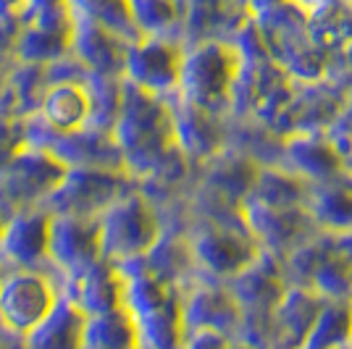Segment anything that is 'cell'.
I'll return each mask as SVG.
<instances>
[{
  "label": "cell",
  "mask_w": 352,
  "mask_h": 349,
  "mask_svg": "<svg viewBox=\"0 0 352 349\" xmlns=\"http://www.w3.org/2000/svg\"><path fill=\"white\" fill-rule=\"evenodd\" d=\"M121 307L132 318L140 349H182L184 347V315L182 289L153 276L140 260L118 262Z\"/></svg>",
  "instance_id": "6da1fadb"
},
{
  "label": "cell",
  "mask_w": 352,
  "mask_h": 349,
  "mask_svg": "<svg viewBox=\"0 0 352 349\" xmlns=\"http://www.w3.org/2000/svg\"><path fill=\"white\" fill-rule=\"evenodd\" d=\"M0 349H24V339L14 336L3 323H0Z\"/></svg>",
  "instance_id": "9a60e30c"
},
{
  "label": "cell",
  "mask_w": 352,
  "mask_h": 349,
  "mask_svg": "<svg viewBox=\"0 0 352 349\" xmlns=\"http://www.w3.org/2000/svg\"><path fill=\"white\" fill-rule=\"evenodd\" d=\"M87 313L60 297L56 310L24 339V349H82Z\"/></svg>",
  "instance_id": "7c38bea8"
},
{
  "label": "cell",
  "mask_w": 352,
  "mask_h": 349,
  "mask_svg": "<svg viewBox=\"0 0 352 349\" xmlns=\"http://www.w3.org/2000/svg\"><path fill=\"white\" fill-rule=\"evenodd\" d=\"M50 221L53 213L45 205L19 210L6 221L0 239V262L6 271H50Z\"/></svg>",
  "instance_id": "52a82bcc"
},
{
  "label": "cell",
  "mask_w": 352,
  "mask_h": 349,
  "mask_svg": "<svg viewBox=\"0 0 352 349\" xmlns=\"http://www.w3.org/2000/svg\"><path fill=\"white\" fill-rule=\"evenodd\" d=\"M129 47H132V45L124 43L116 34L100 30V27H95V24H89V21L74 19L72 56L92 74L124 79Z\"/></svg>",
  "instance_id": "30bf717a"
},
{
  "label": "cell",
  "mask_w": 352,
  "mask_h": 349,
  "mask_svg": "<svg viewBox=\"0 0 352 349\" xmlns=\"http://www.w3.org/2000/svg\"><path fill=\"white\" fill-rule=\"evenodd\" d=\"M100 223V252L103 260L126 262L150 252L161 239V210L142 190H129L98 218Z\"/></svg>",
  "instance_id": "3957f363"
},
{
  "label": "cell",
  "mask_w": 352,
  "mask_h": 349,
  "mask_svg": "<svg viewBox=\"0 0 352 349\" xmlns=\"http://www.w3.org/2000/svg\"><path fill=\"white\" fill-rule=\"evenodd\" d=\"M184 53L187 47L176 37H142L129 47L124 79L150 95L171 98L179 92Z\"/></svg>",
  "instance_id": "8992f818"
},
{
  "label": "cell",
  "mask_w": 352,
  "mask_h": 349,
  "mask_svg": "<svg viewBox=\"0 0 352 349\" xmlns=\"http://www.w3.org/2000/svg\"><path fill=\"white\" fill-rule=\"evenodd\" d=\"M60 300L53 268L50 271H6L0 281V323L19 339L43 323Z\"/></svg>",
  "instance_id": "5b68a950"
},
{
  "label": "cell",
  "mask_w": 352,
  "mask_h": 349,
  "mask_svg": "<svg viewBox=\"0 0 352 349\" xmlns=\"http://www.w3.org/2000/svg\"><path fill=\"white\" fill-rule=\"evenodd\" d=\"M89 74L79 79L50 82L40 102V111L34 116H40L47 126L58 131L89 129V121H92V98H89L87 85Z\"/></svg>",
  "instance_id": "9c48e42d"
},
{
  "label": "cell",
  "mask_w": 352,
  "mask_h": 349,
  "mask_svg": "<svg viewBox=\"0 0 352 349\" xmlns=\"http://www.w3.org/2000/svg\"><path fill=\"white\" fill-rule=\"evenodd\" d=\"M229 349H261V347H255V344H250V341H242V339H234V341L229 344Z\"/></svg>",
  "instance_id": "2e32d148"
},
{
  "label": "cell",
  "mask_w": 352,
  "mask_h": 349,
  "mask_svg": "<svg viewBox=\"0 0 352 349\" xmlns=\"http://www.w3.org/2000/svg\"><path fill=\"white\" fill-rule=\"evenodd\" d=\"M82 349H140V336L124 307L87 315Z\"/></svg>",
  "instance_id": "5bb4252c"
},
{
  "label": "cell",
  "mask_w": 352,
  "mask_h": 349,
  "mask_svg": "<svg viewBox=\"0 0 352 349\" xmlns=\"http://www.w3.org/2000/svg\"><path fill=\"white\" fill-rule=\"evenodd\" d=\"M3 276H6V268H3V262H0V281H3Z\"/></svg>",
  "instance_id": "e0dca14e"
},
{
  "label": "cell",
  "mask_w": 352,
  "mask_h": 349,
  "mask_svg": "<svg viewBox=\"0 0 352 349\" xmlns=\"http://www.w3.org/2000/svg\"><path fill=\"white\" fill-rule=\"evenodd\" d=\"M245 56L232 40H210L187 47L179 79V98L221 116L232 108L234 85L242 71Z\"/></svg>",
  "instance_id": "7a4b0ae2"
},
{
  "label": "cell",
  "mask_w": 352,
  "mask_h": 349,
  "mask_svg": "<svg viewBox=\"0 0 352 349\" xmlns=\"http://www.w3.org/2000/svg\"><path fill=\"white\" fill-rule=\"evenodd\" d=\"M74 19L89 21L100 30L121 37L124 43H140L142 32L134 21L132 0H69Z\"/></svg>",
  "instance_id": "4fadbf2b"
},
{
  "label": "cell",
  "mask_w": 352,
  "mask_h": 349,
  "mask_svg": "<svg viewBox=\"0 0 352 349\" xmlns=\"http://www.w3.org/2000/svg\"><path fill=\"white\" fill-rule=\"evenodd\" d=\"M137 181L121 168H69L56 192L45 200V207L53 216L100 218Z\"/></svg>",
  "instance_id": "277c9868"
},
{
  "label": "cell",
  "mask_w": 352,
  "mask_h": 349,
  "mask_svg": "<svg viewBox=\"0 0 352 349\" xmlns=\"http://www.w3.org/2000/svg\"><path fill=\"white\" fill-rule=\"evenodd\" d=\"M3 226H6V221L0 218V239H3Z\"/></svg>",
  "instance_id": "ac0fdd59"
},
{
  "label": "cell",
  "mask_w": 352,
  "mask_h": 349,
  "mask_svg": "<svg viewBox=\"0 0 352 349\" xmlns=\"http://www.w3.org/2000/svg\"><path fill=\"white\" fill-rule=\"evenodd\" d=\"M47 260L56 276H69L92 262L103 260L100 252V223L98 218L53 216Z\"/></svg>",
  "instance_id": "ba28073f"
},
{
  "label": "cell",
  "mask_w": 352,
  "mask_h": 349,
  "mask_svg": "<svg viewBox=\"0 0 352 349\" xmlns=\"http://www.w3.org/2000/svg\"><path fill=\"white\" fill-rule=\"evenodd\" d=\"M305 207L313 223L323 226V232L339 236L352 232V174H337L308 184Z\"/></svg>",
  "instance_id": "8fae6325"
}]
</instances>
